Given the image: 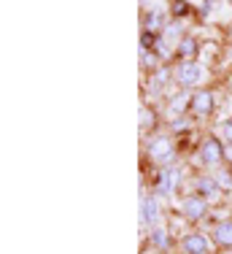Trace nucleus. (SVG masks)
I'll return each instance as SVG.
<instances>
[{
    "instance_id": "12",
    "label": "nucleus",
    "mask_w": 232,
    "mask_h": 254,
    "mask_svg": "<svg viewBox=\"0 0 232 254\" xmlns=\"http://www.w3.org/2000/svg\"><path fill=\"white\" fill-rule=\"evenodd\" d=\"M173 108L175 114H181V111H186V108H192V98H186V95H175L173 98Z\"/></svg>"
},
{
    "instance_id": "13",
    "label": "nucleus",
    "mask_w": 232,
    "mask_h": 254,
    "mask_svg": "<svg viewBox=\"0 0 232 254\" xmlns=\"http://www.w3.org/2000/svg\"><path fill=\"white\" fill-rule=\"evenodd\" d=\"M165 25V19L160 16V11H151L149 16H146V30H151V33H154V30H160Z\"/></svg>"
},
{
    "instance_id": "15",
    "label": "nucleus",
    "mask_w": 232,
    "mask_h": 254,
    "mask_svg": "<svg viewBox=\"0 0 232 254\" xmlns=\"http://www.w3.org/2000/svg\"><path fill=\"white\" fill-rule=\"evenodd\" d=\"M140 44H143V49H151V46L157 44V35L151 33V30H143V35H140Z\"/></svg>"
},
{
    "instance_id": "11",
    "label": "nucleus",
    "mask_w": 232,
    "mask_h": 254,
    "mask_svg": "<svg viewBox=\"0 0 232 254\" xmlns=\"http://www.w3.org/2000/svg\"><path fill=\"white\" fill-rule=\"evenodd\" d=\"M143 222L146 225H154L157 222V200L154 197H146L143 200Z\"/></svg>"
},
{
    "instance_id": "7",
    "label": "nucleus",
    "mask_w": 232,
    "mask_h": 254,
    "mask_svg": "<svg viewBox=\"0 0 232 254\" xmlns=\"http://www.w3.org/2000/svg\"><path fill=\"white\" fill-rule=\"evenodd\" d=\"M213 238H216L219 246H232V219L222 222V225H216V230H213Z\"/></svg>"
},
{
    "instance_id": "8",
    "label": "nucleus",
    "mask_w": 232,
    "mask_h": 254,
    "mask_svg": "<svg viewBox=\"0 0 232 254\" xmlns=\"http://www.w3.org/2000/svg\"><path fill=\"white\" fill-rule=\"evenodd\" d=\"M178 57L186 60V63H192V60L197 57V41L194 38H181L178 41Z\"/></svg>"
},
{
    "instance_id": "6",
    "label": "nucleus",
    "mask_w": 232,
    "mask_h": 254,
    "mask_svg": "<svg viewBox=\"0 0 232 254\" xmlns=\"http://www.w3.org/2000/svg\"><path fill=\"white\" fill-rule=\"evenodd\" d=\"M149 154L154 157V160H170V154H173V149H170V141L168 138H154V141L149 143Z\"/></svg>"
},
{
    "instance_id": "14",
    "label": "nucleus",
    "mask_w": 232,
    "mask_h": 254,
    "mask_svg": "<svg viewBox=\"0 0 232 254\" xmlns=\"http://www.w3.org/2000/svg\"><path fill=\"white\" fill-rule=\"evenodd\" d=\"M140 127H143V130L154 127V114H151V108H140Z\"/></svg>"
},
{
    "instance_id": "9",
    "label": "nucleus",
    "mask_w": 232,
    "mask_h": 254,
    "mask_svg": "<svg viewBox=\"0 0 232 254\" xmlns=\"http://www.w3.org/2000/svg\"><path fill=\"white\" fill-rule=\"evenodd\" d=\"M197 192H200V197H205V200H208V197H213L219 192V184L213 179H208V176H203L197 181Z\"/></svg>"
},
{
    "instance_id": "4",
    "label": "nucleus",
    "mask_w": 232,
    "mask_h": 254,
    "mask_svg": "<svg viewBox=\"0 0 232 254\" xmlns=\"http://www.w3.org/2000/svg\"><path fill=\"white\" fill-rule=\"evenodd\" d=\"M184 249H186V254H208L211 244L203 233H189L184 238Z\"/></svg>"
},
{
    "instance_id": "19",
    "label": "nucleus",
    "mask_w": 232,
    "mask_h": 254,
    "mask_svg": "<svg viewBox=\"0 0 232 254\" xmlns=\"http://www.w3.org/2000/svg\"><path fill=\"white\" fill-rule=\"evenodd\" d=\"M211 3H213V0H205V8H211Z\"/></svg>"
},
{
    "instance_id": "16",
    "label": "nucleus",
    "mask_w": 232,
    "mask_h": 254,
    "mask_svg": "<svg viewBox=\"0 0 232 254\" xmlns=\"http://www.w3.org/2000/svg\"><path fill=\"white\" fill-rule=\"evenodd\" d=\"M173 14H175V16L189 14V3H184V0H175V3H173Z\"/></svg>"
},
{
    "instance_id": "3",
    "label": "nucleus",
    "mask_w": 232,
    "mask_h": 254,
    "mask_svg": "<svg viewBox=\"0 0 232 254\" xmlns=\"http://www.w3.org/2000/svg\"><path fill=\"white\" fill-rule=\"evenodd\" d=\"M222 143L216 141V138H208V141L203 143V149H200V160L205 162V165H216V162H222Z\"/></svg>"
},
{
    "instance_id": "2",
    "label": "nucleus",
    "mask_w": 232,
    "mask_h": 254,
    "mask_svg": "<svg viewBox=\"0 0 232 254\" xmlns=\"http://www.w3.org/2000/svg\"><path fill=\"white\" fill-rule=\"evenodd\" d=\"M181 211H184L186 219L197 222V219H203V216L208 214V203H205V197L194 195V197H186V200L181 203Z\"/></svg>"
},
{
    "instance_id": "10",
    "label": "nucleus",
    "mask_w": 232,
    "mask_h": 254,
    "mask_svg": "<svg viewBox=\"0 0 232 254\" xmlns=\"http://www.w3.org/2000/svg\"><path fill=\"white\" fill-rule=\"evenodd\" d=\"M175 187V168H162L160 173V192H170Z\"/></svg>"
},
{
    "instance_id": "5",
    "label": "nucleus",
    "mask_w": 232,
    "mask_h": 254,
    "mask_svg": "<svg viewBox=\"0 0 232 254\" xmlns=\"http://www.w3.org/2000/svg\"><path fill=\"white\" fill-rule=\"evenodd\" d=\"M192 111L200 114V117H208L213 111V95L205 92V89H200V92L192 95Z\"/></svg>"
},
{
    "instance_id": "18",
    "label": "nucleus",
    "mask_w": 232,
    "mask_h": 254,
    "mask_svg": "<svg viewBox=\"0 0 232 254\" xmlns=\"http://www.w3.org/2000/svg\"><path fill=\"white\" fill-rule=\"evenodd\" d=\"M224 138L232 141V119H230V122H224Z\"/></svg>"
},
{
    "instance_id": "1",
    "label": "nucleus",
    "mask_w": 232,
    "mask_h": 254,
    "mask_svg": "<svg viewBox=\"0 0 232 254\" xmlns=\"http://www.w3.org/2000/svg\"><path fill=\"white\" fill-rule=\"evenodd\" d=\"M175 78H178L181 87H197L200 81H203V68H200L197 63H181L178 70H175Z\"/></svg>"
},
{
    "instance_id": "17",
    "label": "nucleus",
    "mask_w": 232,
    "mask_h": 254,
    "mask_svg": "<svg viewBox=\"0 0 232 254\" xmlns=\"http://www.w3.org/2000/svg\"><path fill=\"white\" fill-rule=\"evenodd\" d=\"M154 244L157 246H168L170 244V238H168V233H165V230H154Z\"/></svg>"
}]
</instances>
